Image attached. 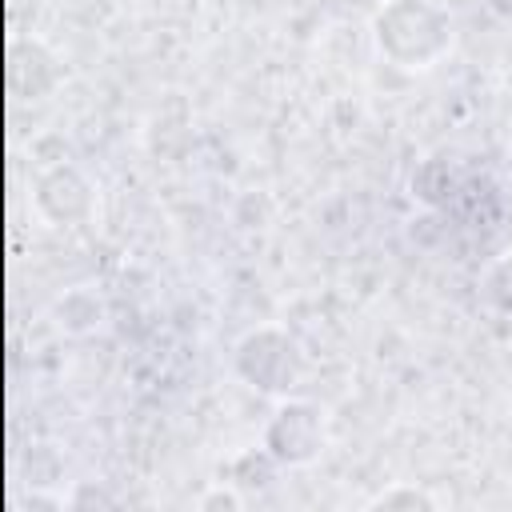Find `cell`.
I'll list each match as a JSON object with an SVG mask.
<instances>
[{
	"label": "cell",
	"mask_w": 512,
	"mask_h": 512,
	"mask_svg": "<svg viewBox=\"0 0 512 512\" xmlns=\"http://www.w3.org/2000/svg\"><path fill=\"white\" fill-rule=\"evenodd\" d=\"M320 448H324V416L316 404L304 400L284 404L264 432V452L280 464H308L312 456H320Z\"/></svg>",
	"instance_id": "obj_3"
},
{
	"label": "cell",
	"mask_w": 512,
	"mask_h": 512,
	"mask_svg": "<svg viewBox=\"0 0 512 512\" xmlns=\"http://www.w3.org/2000/svg\"><path fill=\"white\" fill-rule=\"evenodd\" d=\"M196 508H204V512H212V508H244V496L236 488H212V492H204L196 500Z\"/></svg>",
	"instance_id": "obj_5"
},
{
	"label": "cell",
	"mask_w": 512,
	"mask_h": 512,
	"mask_svg": "<svg viewBox=\"0 0 512 512\" xmlns=\"http://www.w3.org/2000/svg\"><path fill=\"white\" fill-rule=\"evenodd\" d=\"M376 44L404 68H428L448 48V20L420 0H392L376 16Z\"/></svg>",
	"instance_id": "obj_1"
},
{
	"label": "cell",
	"mask_w": 512,
	"mask_h": 512,
	"mask_svg": "<svg viewBox=\"0 0 512 512\" xmlns=\"http://www.w3.org/2000/svg\"><path fill=\"white\" fill-rule=\"evenodd\" d=\"M368 508H436V496H428L424 488L396 484V488H384L380 496H372Z\"/></svg>",
	"instance_id": "obj_4"
},
{
	"label": "cell",
	"mask_w": 512,
	"mask_h": 512,
	"mask_svg": "<svg viewBox=\"0 0 512 512\" xmlns=\"http://www.w3.org/2000/svg\"><path fill=\"white\" fill-rule=\"evenodd\" d=\"M236 368L260 392H288V388H296V380L304 372V360L280 328H256L240 340Z\"/></svg>",
	"instance_id": "obj_2"
}]
</instances>
